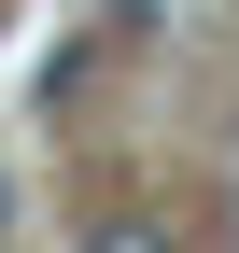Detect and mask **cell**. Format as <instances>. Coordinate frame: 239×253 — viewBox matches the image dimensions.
<instances>
[{"label":"cell","instance_id":"6da1fadb","mask_svg":"<svg viewBox=\"0 0 239 253\" xmlns=\"http://www.w3.org/2000/svg\"><path fill=\"white\" fill-rule=\"evenodd\" d=\"M0 225H14V183H0Z\"/></svg>","mask_w":239,"mask_h":253}]
</instances>
